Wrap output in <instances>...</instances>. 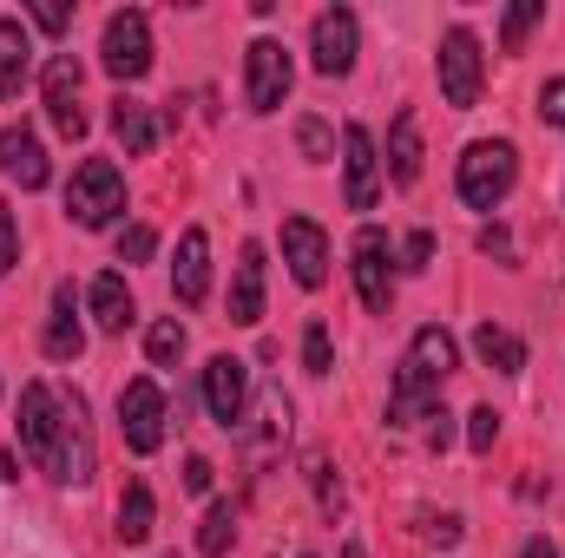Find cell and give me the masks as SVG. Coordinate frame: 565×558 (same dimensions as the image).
<instances>
[{
  "label": "cell",
  "instance_id": "obj_1",
  "mask_svg": "<svg viewBox=\"0 0 565 558\" xmlns=\"http://www.w3.org/2000/svg\"><path fill=\"white\" fill-rule=\"evenodd\" d=\"M454 362H460L454 335L440 322H427L408 342V355H402V375H395V395H388V427H415V420L434 415L440 408V382L454 375Z\"/></svg>",
  "mask_w": 565,
  "mask_h": 558
},
{
  "label": "cell",
  "instance_id": "obj_2",
  "mask_svg": "<svg viewBox=\"0 0 565 558\" xmlns=\"http://www.w3.org/2000/svg\"><path fill=\"white\" fill-rule=\"evenodd\" d=\"M119 211H126V178H119V164H113V158H86V164L73 171V184H66V217H73L79 230H106Z\"/></svg>",
  "mask_w": 565,
  "mask_h": 558
},
{
  "label": "cell",
  "instance_id": "obj_3",
  "mask_svg": "<svg viewBox=\"0 0 565 558\" xmlns=\"http://www.w3.org/2000/svg\"><path fill=\"white\" fill-rule=\"evenodd\" d=\"M513 178H520V151L507 139H480L467 144V158H460V204H473V211H493L507 191H513Z\"/></svg>",
  "mask_w": 565,
  "mask_h": 558
},
{
  "label": "cell",
  "instance_id": "obj_4",
  "mask_svg": "<svg viewBox=\"0 0 565 558\" xmlns=\"http://www.w3.org/2000/svg\"><path fill=\"white\" fill-rule=\"evenodd\" d=\"M60 440H66V401L46 388V382H26L20 388V447L33 466H60Z\"/></svg>",
  "mask_w": 565,
  "mask_h": 558
},
{
  "label": "cell",
  "instance_id": "obj_5",
  "mask_svg": "<svg viewBox=\"0 0 565 558\" xmlns=\"http://www.w3.org/2000/svg\"><path fill=\"white\" fill-rule=\"evenodd\" d=\"M99 60H106V73H113V79H126V86L151 73V20H145L139 7H126V13H113V20H106Z\"/></svg>",
  "mask_w": 565,
  "mask_h": 558
},
{
  "label": "cell",
  "instance_id": "obj_6",
  "mask_svg": "<svg viewBox=\"0 0 565 558\" xmlns=\"http://www.w3.org/2000/svg\"><path fill=\"white\" fill-rule=\"evenodd\" d=\"M440 99L454 112H473L480 106V40L467 26H447L440 33Z\"/></svg>",
  "mask_w": 565,
  "mask_h": 558
},
{
  "label": "cell",
  "instance_id": "obj_7",
  "mask_svg": "<svg viewBox=\"0 0 565 558\" xmlns=\"http://www.w3.org/2000/svg\"><path fill=\"white\" fill-rule=\"evenodd\" d=\"M119 427H126V447L132 453H158L164 447V388L151 375L119 388Z\"/></svg>",
  "mask_w": 565,
  "mask_h": 558
},
{
  "label": "cell",
  "instance_id": "obj_8",
  "mask_svg": "<svg viewBox=\"0 0 565 558\" xmlns=\"http://www.w3.org/2000/svg\"><path fill=\"white\" fill-rule=\"evenodd\" d=\"M355 46H362V26H355V13H349V7L316 13V26H309V53H316V73H322V79L355 73Z\"/></svg>",
  "mask_w": 565,
  "mask_h": 558
},
{
  "label": "cell",
  "instance_id": "obj_9",
  "mask_svg": "<svg viewBox=\"0 0 565 558\" xmlns=\"http://www.w3.org/2000/svg\"><path fill=\"white\" fill-rule=\"evenodd\" d=\"M355 289H362V309L369 315H388V302H395V270H388V230H375V224H362L355 230Z\"/></svg>",
  "mask_w": 565,
  "mask_h": 558
},
{
  "label": "cell",
  "instance_id": "obj_10",
  "mask_svg": "<svg viewBox=\"0 0 565 558\" xmlns=\"http://www.w3.org/2000/svg\"><path fill=\"white\" fill-rule=\"evenodd\" d=\"M244 99H250V112H277L289 99V53H282V40H250V53H244Z\"/></svg>",
  "mask_w": 565,
  "mask_h": 558
},
{
  "label": "cell",
  "instance_id": "obj_11",
  "mask_svg": "<svg viewBox=\"0 0 565 558\" xmlns=\"http://www.w3.org/2000/svg\"><path fill=\"white\" fill-rule=\"evenodd\" d=\"M204 408L211 420L231 433V427H244V408H250V368L237 362V355H211V368H204Z\"/></svg>",
  "mask_w": 565,
  "mask_h": 558
},
{
  "label": "cell",
  "instance_id": "obj_12",
  "mask_svg": "<svg viewBox=\"0 0 565 558\" xmlns=\"http://www.w3.org/2000/svg\"><path fill=\"white\" fill-rule=\"evenodd\" d=\"M282 264L302 289H316L329 277V237H322L316 217H282Z\"/></svg>",
  "mask_w": 565,
  "mask_h": 558
},
{
  "label": "cell",
  "instance_id": "obj_13",
  "mask_svg": "<svg viewBox=\"0 0 565 558\" xmlns=\"http://www.w3.org/2000/svg\"><path fill=\"white\" fill-rule=\"evenodd\" d=\"M46 119L60 126V139H86V112H79V60L60 53L46 66Z\"/></svg>",
  "mask_w": 565,
  "mask_h": 558
},
{
  "label": "cell",
  "instance_id": "obj_14",
  "mask_svg": "<svg viewBox=\"0 0 565 558\" xmlns=\"http://www.w3.org/2000/svg\"><path fill=\"white\" fill-rule=\"evenodd\" d=\"M342 151H349V211H375V197H382V158H375V139H369V126H349L342 132Z\"/></svg>",
  "mask_w": 565,
  "mask_h": 558
},
{
  "label": "cell",
  "instance_id": "obj_15",
  "mask_svg": "<svg viewBox=\"0 0 565 558\" xmlns=\"http://www.w3.org/2000/svg\"><path fill=\"white\" fill-rule=\"evenodd\" d=\"M171 296H178L184 309H198V302L211 296V237H204V230H184L178 264H171Z\"/></svg>",
  "mask_w": 565,
  "mask_h": 558
},
{
  "label": "cell",
  "instance_id": "obj_16",
  "mask_svg": "<svg viewBox=\"0 0 565 558\" xmlns=\"http://www.w3.org/2000/svg\"><path fill=\"white\" fill-rule=\"evenodd\" d=\"M0 171H7L20 191H40V184L53 178L46 151H40V139H33L26 126H7V132H0Z\"/></svg>",
  "mask_w": 565,
  "mask_h": 558
},
{
  "label": "cell",
  "instance_id": "obj_17",
  "mask_svg": "<svg viewBox=\"0 0 565 558\" xmlns=\"http://www.w3.org/2000/svg\"><path fill=\"white\" fill-rule=\"evenodd\" d=\"M231 322H264V244L237 250V282H231Z\"/></svg>",
  "mask_w": 565,
  "mask_h": 558
},
{
  "label": "cell",
  "instance_id": "obj_18",
  "mask_svg": "<svg viewBox=\"0 0 565 558\" xmlns=\"http://www.w3.org/2000/svg\"><path fill=\"white\" fill-rule=\"evenodd\" d=\"M53 480H73V486L93 480V440H86V401H79V395L66 401V440H60V466H53Z\"/></svg>",
  "mask_w": 565,
  "mask_h": 558
},
{
  "label": "cell",
  "instance_id": "obj_19",
  "mask_svg": "<svg viewBox=\"0 0 565 558\" xmlns=\"http://www.w3.org/2000/svg\"><path fill=\"white\" fill-rule=\"evenodd\" d=\"M86 302H93V322L106 329V335H126L132 329V289H126V277L119 270H106V277H93V289H86Z\"/></svg>",
  "mask_w": 565,
  "mask_h": 558
},
{
  "label": "cell",
  "instance_id": "obj_20",
  "mask_svg": "<svg viewBox=\"0 0 565 558\" xmlns=\"http://www.w3.org/2000/svg\"><path fill=\"white\" fill-rule=\"evenodd\" d=\"M388 178H395L402 191H415V184H422V126H415V112H408V106L395 112V132H388Z\"/></svg>",
  "mask_w": 565,
  "mask_h": 558
},
{
  "label": "cell",
  "instance_id": "obj_21",
  "mask_svg": "<svg viewBox=\"0 0 565 558\" xmlns=\"http://www.w3.org/2000/svg\"><path fill=\"white\" fill-rule=\"evenodd\" d=\"M46 355L53 362H79V348H86V329H79V315H73V282H60L53 289V322H46Z\"/></svg>",
  "mask_w": 565,
  "mask_h": 558
},
{
  "label": "cell",
  "instance_id": "obj_22",
  "mask_svg": "<svg viewBox=\"0 0 565 558\" xmlns=\"http://www.w3.org/2000/svg\"><path fill=\"white\" fill-rule=\"evenodd\" d=\"M473 355H480L493 375H520V368H526V342H520L513 329H500V322H480V329H473Z\"/></svg>",
  "mask_w": 565,
  "mask_h": 558
},
{
  "label": "cell",
  "instance_id": "obj_23",
  "mask_svg": "<svg viewBox=\"0 0 565 558\" xmlns=\"http://www.w3.org/2000/svg\"><path fill=\"white\" fill-rule=\"evenodd\" d=\"M33 73V40L20 20H0V99H13Z\"/></svg>",
  "mask_w": 565,
  "mask_h": 558
},
{
  "label": "cell",
  "instance_id": "obj_24",
  "mask_svg": "<svg viewBox=\"0 0 565 558\" xmlns=\"http://www.w3.org/2000/svg\"><path fill=\"white\" fill-rule=\"evenodd\" d=\"M113 132H119V144H126L132 158H145V151L158 144V119L145 112L139 99H126V93H119V99H113Z\"/></svg>",
  "mask_w": 565,
  "mask_h": 558
},
{
  "label": "cell",
  "instance_id": "obj_25",
  "mask_svg": "<svg viewBox=\"0 0 565 558\" xmlns=\"http://www.w3.org/2000/svg\"><path fill=\"white\" fill-rule=\"evenodd\" d=\"M151 526H158L151 486H145V480H132V486H126V500H119V539H126V546H145V539H151Z\"/></svg>",
  "mask_w": 565,
  "mask_h": 558
},
{
  "label": "cell",
  "instance_id": "obj_26",
  "mask_svg": "<svg viewBox=\"0 0 565 558\" xmlns=\"http://www.w3.org/2000/svg\"><path fill=\"white\" fill-rule=\"evenodd\" d=\"M231 539H237V506H231V500H211V513H204V526H198V552L224 558Z\"/></svg>",
  "mask_w": 565,
  "mask_h": 558
},
{
  "label": "cell",
  "instance_id": "obj_27",
  "mask_svg": "<svg viewBox=\"0 0 565 558\" xmlns=\"http://www.w3.org/2000/svg\"><path fill=\"white\" fill-rule=\"evenodd\" d=\"M145 355H151V368H178V362H184V329H178L171 315H164V322H151Z\"/></svg>",
  "mask_w": 565,
  "mask_h": 558
},
{
  "label": "cell",
  "instance_id": "obj_28",
  "mask_svg": "<svg viewBox=\"0 0 565 558\" xmlns=\"http://www.w3.org/2000/svg\"><path fill=\"white\" fill-rule=\"evenodd\" d=\"M309 486H316V506H322V519H342V480H335L329 453H309Z\"/></svg>",
  "mask_w": 565,
  "mask_h": 558
},
{
  "label": "cell",
  "instance_id": "obj_29",
  "mask_svg": "<svg viewBox=\"0 0 565 558\" xmlns=\"http://www.w3.org/2000/svg\"><path fill=\"white\" fill-rule=\"evenodd\" d=\"M540 20H546V0H526V7H513V13L500 20V40H507V53H520V40H526Z\"/></svg>",
  "mask_w": 565,
  "mask_h": 558
},
{
  "label": "cell",
  "instance_id": "obj_30",
  "mask_svg": "<svg viewBox=\"0 0 565 558\" xmlns=\"http://www.w3.org/2000/svg\"><path fill=\"white\" fill-rule=\"evenodd\" d=\"M302 368H309V375H329V368H335V355H329V329H322V322L302 329Z\"/></svg>",
  "mask_w": 565,
  "mask_h": 558
},
{
  "label": "cell",
  "instance_id": "obj_31",
  "mask_svg": "<svg viewBox=\"0 0 565 558\" xmlns=\"http://www.w3.org/2000/svg\"><path fill=\"white\" fill-rule=\"evenodd\" d=\"M493 440H500V415H493V408H473V415H467V447H473V453H493Z\"/></svg>",
  "mask_w": 565,
  "mask_h": 558
},
{
  "label": "cell",
  "instance_id": "obj_32",
  "mask_svg": "<svg viewBox=\"0 0 565 558\" xmlns=\"http://www.w3.org/2000/svg\"><path fill=\"white\" fill-rule=\"evenodd\" d=\"M158 250V237H151V224H132V230H119V264H145Z\"/></svg>",
  "mask_w": 565,
  "mask_h": 558
},
{
  "label": "cell",
  "instance_id": "obj_33",
  "mask_svg": "<svg viewBox=\"0 0 565 558\" xmlns=\"http://www.w3.org/2000/svg\"><path fill=\"white\" fill-rule=\"evenodd\" d=\"M296 144H302L309 164H322V158H329V126H322V119H302V126H296Z\"/></svg>",
  "mask_w": 565,
  "mask_h": 558
},
{
  "label": "cell",
  "instance_id": "obj_34",
  "mask_svg": "<svg viewBox=\"0 0 565 558\" xmlns=\"http://www.w3.org/2000/svg\"><path fill=\"white\" fill-rule=\"evenodd\" d=\"M13 264H20V230H13V211L0 204V277H7Z\"/></svg>",
  "mask_w": 565,
  "mask_h": 558
},
{
  "label": "cell",
  "instance_id": "obj_35",
  "mask_svg": "<svg viewBox=\"0 0 565 558\" xmlns=\"http://www.w3.org/2000/svg\"><path fill=\"white\" fill-rule=\"evenodd\" d=\"M540 119L546 126H565V79H546L540 86Z\"/></svg>",
  "mask_w": 565,
  "mask_h": 558
},
{
  "label": "cell",
  "instance_id": "obj_36",
  "mask_svg": "<svg viewBox=\"0 0 565 558\" xmlns=\"http://www.w3.org/2000/svg\"><path fill=\"white\" fill-rule=\"evenodd\" d=\"M427 264H434V230H415L402 250V270H427Z\"/></svg>",
  "mask_w": 565,
  "mask_h": 558
},
{
  "label": "cell",
  "instance_id": "obj_37",
  "mask_svg": "<svg viewBox=\"0 0 565 558\" xmlns=\"http://www.w3.org/2000/svg\"><path fill=\"white\" fill-rule=\"evenodd\" d=\"M33 26H40V33H66L73 13H66V7H33Z\"/></svg>",
  "mask_w": 565,
  "mask_h": 558
},
{
  "label": "cell",
  "instance_id": "obj_38",
  "mask_svg": "<svg viewBox=\"0 0 565 558\" xmlns=\"http://www.w3.org/2000/svg\"><path fill=\"white\" fill-rule=\"evenodd\" d=\"M480 257H513V237H507L500 224H487V230H480Z\"/></svg>",
  "mask_w": 565,
  "mask_h": 558
},
{
  "label": "cell",
  "instance_id": "obj_39",
  "mask_svg": "<svg viewBox=\"0 0 565 558\" xmlns=\"http://www.w3.org/2000/svg\"><path fill=\"white\" fill-rule=\"evenodd\" d=\"M184 486H191V493H211V460H204V453L184 460Z\"/></svg>",
  "mask_w": 565,
  "mask_h": 558
},
{
  "label": "cell",
  "instance_id": "obj_40",
  "mask_svg": "<svg viewBox=\"0 0 565 558\" xmlns=\"http://www.w3.org/2000/svg\"><path fill=\"white\" fill-rule=\"evenodd\" d=\"M520 558H559V552H553V539H526V552Z\"/></svg>",
  "mask_w": 565,
  "mask_h": 558
},
{
  "label": "cell",
  "instance_id": "obj_41",
  "mask_svg": "<svg viewBox=\"0 0 565 558\" xmlns=\"http://www.w3.org/2000/svg\"><path fill=\"white\" fill-rule=\"evenodd\" d=\"M0 480H20V460L13 453H0Z\"/></svg>",
  "mask_w": 565,
  "mask_h": 558
},
{
  "label": "cell",
  "instance_id": "obj_42",
  "mask_svg": "<svg viewBox=\"0 0 565 558\" xmlns=\"http://www.w3.org/2000/svg\"><path fill=\"white\" fill-rule=\"evenodd\" d=\"M342 558H362V546H349V552H342Z\"/></svg>",
  "mask_w": 565,
  "mask_h": 558
}]
</instances>
